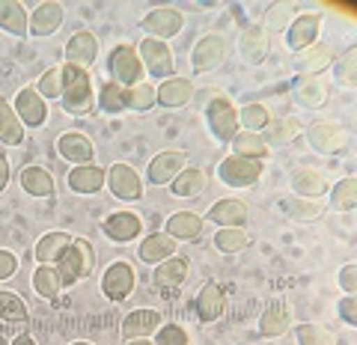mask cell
Here are the masks:
<instances>
[{
    "mask_svg": "<svg viewBox=\"0 0 357 345\" xmlns=\"http://www.w3.org/2000/svg\"><path fill=\"white\" fill-rule=\"evenodd\" d=\"M93 107H96V93H93L89 72L66 63L63 66V110L72 116H86Z\"/></svg>",
    "mask_w": 357,
    "mask_h": 345,
    "instance_id": "cell-1",
    "label": "cell"
},
{
    "mask_svg": "<svg viewBox=\"0 0 357 345\" xmlns=\"http://www.w3.org/2000/svg\"><path fill=\"white\" fill-rule=\"evenodd\" d=\"M93 265H96V250H93V244H89L86 238H75L72 247L60 256L54 268H57L60 283H63V289H66V286H75V283L86 280V277L93 274Z\"/></svg>",
    "mask_w": 357,
    "mask_h": 345,
    "instance_id": "cell-2",
    "label": "cell"
},
{
    "mask_svg": "<svg viewBox=\"0 0 357 345\" xmlns=\"http://www.w3.org/2000/svg\"><path fill=\"white\" fill-rule=\"evenodd\" d=\"M206 119H208L211 135L220 143H232V137L238 135V110L232 107L227 95H215L206 105Z\"/></svg>",
    "mask_w": 357,
    "mask_h": 345,
    "instance_id": "cell-3",
    "label": "cell"
},
{
    "mask_svg": "<svg viewBox=\"0 0 357 345\" xmlns=\"http://www.w3.org/2000/svg\"><path fill=\"white\" fill-rule=\"evenodd\" d=\"M107 69H110V77H114V84L126 86V90L143 81V63H140V54H137V48H131V45H119V48L110 51Z\"/></svg>",
    "mask_w": 357,
    "mask_h": 345,
    "instance_id": "cell-4",
    "label": "cell"
},
{
    "mask_svg": "<svg viewBox=\"0 0 357 345\" xmlns=\"http://www.w3.org/2000/svg\"><path fill=\"white\" fill-rule=\"evenodd\" d=\"M218 176H220V182L229 185V187H250V185L259 182V176H262V161L229 155V158L220 161Z\"/></svg>",
    "mask_w": 357,
    "mask_h": 345,
    "instance_id": "cell-5",
    "label": "cell"
},
{
    "mask_svg": "<svg viewBox=\"0 0 357 345\" xmlns=\"http://www.w3.org/2000/svg\"><path fill=\"white\" fill-rule=\"evenodd\" d=\"M105 185L110 187V194H114L116 199H128V203H134V199L143 197V179L131 164H114L107 170Z\"/></svg>",
    "mask_w": 357,
    "mask_h": 345,
    "instance_id": "cell-6",
    "label": "cell"
},
{
    "mask_svg": "<svg viewBox=\"0 0 357 345\" xmlns=\"http://www.w3.org/2000/svg\"><path fill=\"white\" fill-rule=\"evenodd\" d=\"M227 39L220 36V33H208L194 45L191 51V66L197 72H215L218 66L227 60Z\"/></svg>",
    "mask_w": 357,
    "mask_h": 345,
    "instance_id": "cell-7",
    "label": "cell"
},
{
    "mask_svg": "<svg viewBox=\"0 0 357 345\" xmlns=\"http://www.w3.org/2000/svg\"><path fill=\"white\" fill-rule=\"evenodd\" d=\"M143 30L149 33V39H158V42H167L170 36H176L178 30L185 27V15L178 13L173 6H158L140 21Z\"/></svg>",
    "mask_w": 357,
    "mask_h": 345,
    "instance_id": "cell-8",
    "label": "cell"
},
{
    "mask_svg": "<svg viewBox=\"0 0 357 345\" xmlns=\"http://www.w3.org/2000/svg\"><path fill=\"white\" fill-rule=\"evenodd\" d=\"M140 63L149 69V75L161 77V81H167V77H173V51L167 42H158V39H143L140 42Z\"/></svg>",
    "mask_w": 357,
    "mask_h": 345,
    "instance_id": "cell-9",
    "label": "cell"
},
{
    "mask_svg": "<svg viewBox=\"0 0 357 345\" xmlns=\"http://www.w3.org/2000/svg\"><path fill=\"white\" fill-rule=\"evenodd\" d=\"M319 27H321V15L319 13H301L292 18V24L286 27V45L295 54L307 51L310 45H316L319 39Z\"/></svg>",
    "mask_w": 357,
    "mask_h": 345,
    "instance_id": "cell-10",
    "label": "cell"
},
{
    "mask_svg": "<svg viewBox=\"0 0 357 345\" xmlns=\"http://www.w3.org/2000/svg\"><path fill=\"white\" fill-rule=\"evenodd\" d=\"M292 328V309H289L286 298H271L262 309V319H259V333L265 339H277Z\"/></svg>",
    "mask_w": 357,
    "mask_h": 345,
    "instance_id": "cell-11",
    "label": "cell"
},
{
    "mask_svg": "<svg viewBox=\"0 0 357 345\" xmlns=\"http://www.w3.org/2000/svg\"><path fill=\"white\" fill-rule=\"evenodd\" d=\"M134 283H137V274L128 262H114L102 277V292L110 300H126L134 292Z\"/></svg>",
    "mask_w": 357,
    "mask_h": 345,
    "instance_id": "cell-12",
    "label": "cell"
},
{
    "mask_svg": "<svg viewBox=\"0 0 357 345\" xmlns=\"http://www.w3.org/2000/svg\"><path fill=\"white\" fill-rule=\"evenodd\" d=\"M13 110L18 114L24 128H39V125H45V119H48V105H45L39 90H30V86H24V90L15 95Z\"/></svg>",
    "mask_w": 357,
    "mask_h": 345,
    "instance_id": "cell-13",
    "label": "cell"
},
{
    "mask_svg": "<svg viewBox=\"0 0 357 345\" xmlns=\"http://www.w3.org/2000/svg\"><path fill=\"white\" fill-rule=\"evenodd\" d=\"M182 170H185V152L182 149H164L149 161L146 179H149V185H167Z\"/></svg>",
    "mask_w": 357,
    "mask_h": 345,
    "instance_id": "cell-14",
    "label": "cell"
},
{
    "mask_svg": "<svg viewBox=\"0 0 357 345\" xmlns=\"http://www.w3.org/2000/svg\"><path fill=\"white\" fill-rule=\"evenodd\" d=\"M57 152H60V158H66L75 167H86L96 158L93 140H89L86 135H81V131H66V135L57 140Z\"/></svg>",
    "mask_w": 357,
    "mask_h": 345,
    "instance_id": "cell-15",
    "label": "cell"
},
{
    "mask_svg": "<svg viewBox=\"0 0 357 345\" xmlns=\"http://www.w3.org/2000/svg\"><path fill=\"white\" fill-rule=\"evenodd\" d=\"M191 98H194V84L188 81V77H178V75L161 81V86L155 90V102H161V107H167V110L185 107Z\"/></svg>",
    "mask_w": 357,
    "mask_h": 345,
    "instance_id": "cell-16",
    "label": "cell"
},
{
    "mask_svg": "<svg viewBox=\"0 0 357 345\" xmlns=\"http://www.w3.org/2000/svg\"><path fill=\"white\" fill-rule=\"evenodd\" d=\"M96 54H98V39L89 30H77L69 39V45H66V63L77 66V69H89L96 63Z\"/></svg>",
    "mask_w": 357,
    "mask_h": 345,
    "instance_id": "cell-17",
    "label": "cell"
},
{
    "mask_svg": "<svg viewBox=\"0 0 357 345\" xmlns=\"http://www.w3.org/2000/svg\"><path fill=\"white\" fill-rule=\"evenodd\" d=\"M164 316L158 313V309H134V313L126 316V321H122V337L128 339H146L149 333H155L161 328Z\"/></svg>",
    "mask_w": 357,
    "mask_h": 345,
    "instance_id": "cell-18",
    "label": "cell"
},
{
    "mask_svg": "<svg viewBox=\"0 0 357 345\" xmlns=\"http://www.w3.org/2000/svg\"><path fill=\"white\" fill-rule=\"evenodd\" d=\"M105 236L110 241H119V244H126V241H134L143 232V224H140V217L134 215V211H114L107 220H105Z\"/></svg>",
    "mask_w": 357,
    "mask_h": 345,
    "instance_id": "cell-19",
    "label": "cell"
},
{
    "mask_svg": "<svg viewBox=\"0 0 357 345\" xmlns=\"http://www.w3.org/2000/svg\"><path fill=\"white\" fill-rule=\"evenodd\" d=\"M223 309H227V292H223V286L206 283L203 289H199V295H197V316H199V321L211 325V321H218L223 316Z\"/></svg>",
    "mask_w": 357,
    "mask_h": 345,
    "instance_id": "cell-20",
    "label": "cell"
},
{
    "mask_svg": "<svg viewBox=\"0 0 357 345\" xmlns=\"http://www.w3.org/2000/svg\"><path fill=\"white\" fill-rule=\"evenodd\" d=\"M206 217L211 220V224H218V227H244L248 224V203L244 199H220V203H215L208 211H206Z\"/></svg>",
    "mask_w": 357,
    "mask_h": 345,
    "instance_id": "cell-21",
    "label": "cell"
},
{
    "mask_svg": "<svg viewBox=\"0 0 357 345\" xmlns=\"http://www.w3.org/2000/svg\"><path fill=\"white\" fill-rule=\"evenodd\" d=\"M176 238H170L167 232H152V236L143 238V244L137 247V256L140 262L146 265H161L164 259H170V256H176Z\"/></svg>",
    "mask_w": 357,
    "mask_h": 345,
    "instance_id": "cell-22",
    "label": "cell"
},
{
    "mask_svg": "<svg viewBox=\"0 0 357 345\" xmlns=\"http://www.w3.org/2000/svg\"><path fill=\"white\" fill-rule=\"evenodd\" d=\"M307 137L316 152H337L345 146V140H349V135H345L340 125H333V122H316V125H310Z\"/></svg>",
    "mask_w": 357,
    "mask_h": 345,
    "instance_id": "cell-23",
    "label": "cell"
},
{
    "mask_svg": "<svg viewBox=\"0 0 357 345\" xmlns=\"http://www.w3.org/2000/svg\"><path fill=\"white\" fill-rule=\"evenodd\" d=\"M107 182V170L96 164H86V167H72L69 173V187L75 194H98Z\"/></svg>",
    "mask_w": 357,
    "mask_h": 345,
    "instance_id": "cell-24",
    "label": "cell"
},
{
    "mask_svg": "<svg viewBox=\"0 0 357 345\" xmlns=\"http://www.w3.org/2000/svg\"><path fill=\"white\" fill-rule=\"evenodd\" d=\"M289 182H292L295 197H307V199H319L328 191V179L319 170H310V167H298V170H292V179Z\"/></svg>",
    "mask_w": 357,
    "mask_h": 345,
    "instance_id": "cell-25",
    "label": "cell"
},
{
    "mask_svg": "<svg viewBox=\"0 0 357 345\" xmlns=\"http://www.w3.org/2000/svg\"><path fill=\"white\" fill-rule=\"evenodd\" d=\"M167 236L176 238V241H191L199 238L203 232V217L194 215V211H176V215L167 217Z\"/></svg>",
    "mask_w": 357,
    "mask_h": 345,
    "instance_id": "cell-26",
    "label": "cell"
},
{
    "mask_svg": "<svg viewBox=\"0 0 357 345\" xmlns=\"http://www.w3.org/2000/svg\"><path fill=\"white\" fill-rule=\"evenodd\" d=\"M60 24H63V3H54V0L39 3L36 13L30 15V33L33 36H51Z\"/></svg>",
    "mask_w": 357,
    "mask_h": 345,
    "instance_id": "cell-27",
    "label": "cell"
},
{
    "mask_svg": "<svg viewBox=\"0 0 357 345\" xmlns=\"http://www.w3.org/2000/svg\"><path fill=\"white\" fill-rule=\"evenodd\" d=\"M0 30H6L9 36L24 39L30 30V18L24 13V6L15 0H0Z\"/></svg>",
    "mask_w": 357,
    "mask_h": 345,
    "instance_id": "cell-28",
    "label": "cell"
},
{
    "mask_svg": "<svg viewBox=\"0 0 357 345\" xmlns=\"http://www.w3.org/2000/svg\"><path fill=\"white\" fill-rule=\"evenodd\" d=\"M304 125H301L298 116H283V119H271L265 125V146H286V143H292Z\"/></svg>",
    "mask_w": 357,
    "mask_h": 345,
    "instance_id": "cell-29",
    "label": "cell"
},
{
    "mask_svg": "<svg viewBox=\"0 0 357 345\" xmlns=\"http://www.w3.org/2000/svg\"><path fill=\"white\" fill-rule=\"evenodd\" d=\"M188 277V259H182V256H170V259H164L158 268H155L152 280L158 289H176L182 286Z\"/></svg>",
    "mask_w": 357,
    "mask_h": 345,
    "instance_id": "cell-30",
    "label": "cell"
},
{
    "mask_svg": "<svg viewBox=\"0 0 357 345\" xmlns=\"http://www.w3.org/2000/svg\"><path fill=\"white\" fill-rule=\"evenodd\" d=\"M72 236H66V232H48L39 244H36V262L39 265H57V259L72 247Z\"/></svg>",
    "mask_w": 357,
    "mask_h": 345,
    "instance_id": "cell-31",
    "label": "cell"
},
{
    "mask_svg": "<svg viewBox=\"0 0 357 345\" xmlns=\"http://www.w3.org/2000/svg\"><path fill=\"white\" fill-rule=\"evenodd\" d=\"M18 182L30 197H51L54 194V176L45 170V167H24Z\"/></svg>",
    "mask_w": 357,
    "mask_h": 345,
    "instance_id": "cell-32",
    "label": "cell"
},
{
    "mask_svg": "<svg viewBox=\"0 0 357 345\" xmlns=\"http://www.w3.org/2000/svg\"><path fill=\"white\" fill-rule=\"evenodd\" d=\"M0 143H6V146H21L24 143V125H21L13 105L6 102H0Z\"/></svg>",
    "mask_w": 357,
    "mask_h": 345,
    "instance_id": "cell-33",
    "label": "cell"
},
{
    "mask_svg": "<svg viewBox=\"0 0 357 345\" xmlns=\"http://www.w3.org/2000/svg\"><path fill=\"white\" fill-rule=\"evenodd\" d=\"M333 60H337L333 48H331V45H321V42H316V45H310L307 51H301V54H298V66H301L304 72H310V75L325 72Z\"/></svg>",
    "mask_w": 357,
    "mask_h": 345,
    "instance_id": "cell-34",
    "label": "cell"
},
{
    "mask_svg": "<svg viewBox=\"0 0 357 345\" xmlns=\"http://www.w3.org/2000/svg\"><path fill=\"white\" fill-rule=\"evenodd\" d=\"M241 54L248 63H262L268 57V36L259 24H250L241 36Z\"/></svg>",
    "mask_w": 357,
    "mask_h": 345,
    "instance_id": "cell-35",
    "label": "cell"
},
{
    "mask_svg": "<svg viewBox=\"0 0 357 345\" xmlns=\"http://www.w3.org/2000/svg\"><path fill=\"white\" fill-rule=\"evenodd\" d=\"M232 155H238V158L265 161V158H268V146H265L262 135H253V131H241V135L232 137Z\"/></svg>",
    "mask_w": 357,
    "mask_h": 345,
    "instance_id": "cell-36",
    "label": "cell"
},
{
    "mask_svg": "<svg viewBox=\"0 0 357 345\" xmlns=\"http://www.w3.org/2000/svg\"><path fill=\"white\" fill-rule=\"evenodd\" d=\"M203 187H206V173L199 170V167H191V170H182L176 176V179L170 182V191L176 197H197V194H203Z\"/></svg>",
    "mask_w": 357,
    "mask_h": 345,
    "instance_id": "cell-37",
    "label": "cell"
},
{
    "mask_svg": "<svg viewBox=\"0 0 357 345\" xmlns=\"http://www.w3.org/2000/svg\"><path fill=\"white\" fill-rule=\"evenodd\" d=\"M33 289H36L39 298H45V300H57L60 289H63L57 268H54V265H39L36 274H33Z\"/></svg>",
    "mask_w": 357,
    "mask_h": 345,
    "instance_id": "cell-38",
    "label": "cell"
},
{
    "mask_svg": "<svg viewBox=\"0 0 357 345\" xmlns=\"http://www.w3.org/2000/svg\"><path fill=\"white\" fill-rule=\"evenodd\" d=\"M280 208L295 220H312V217H319L321 211H325V206L316 203V199H307V197H283Z\"/></svg>",
    "mask_w": 357,
    "mask_h": 345,
    "instance_id": "cell-39",
    "label": "cell"
},
{
    "mask_svg": "<svg viewBox=\"0 0 357 345\" xmlns=\"http://www.w3.org/2000/svg\"><path fill=\"white\" fill-rule=\"evenodd\" d=\"M215 247L220 253H227V256L244 253V250L250 247V236L244 229H238V227H227V229H220L218 236H215Z\"/></svg>",
    "mask_w": 357,
    "mask_h": 345,
    "instance_id": "cell-40",
    "label": "cell"
},
{
    "mask_svg": "<svg viewBox=\"0 0 357 345\" xmlns=\"http://www.w3.org/2000/svg\"><path fill=\"white\" fill-rule=\"evenodd\" d=\"M27 316H30V309L24 304V298L15 295V292H3V289H0V319L18 325V321H27Z\"/></svg>",
    "mask_w": 357,
    "mask_h": 345,
    "instance_id": "cell-41",
    "label": "cell"
},
{
    "mask_svg": "<svg viewBox=\"0 0 357 345\" xmlns=\"http://www.w3.org/2000/svg\"><path fill=\"white\" fill-rule=\"evenodd\" d=\"M98 107L105 110V114H122V110H128V102H126V86L119 84H105L102 93H98Z\"/></svg>",
    "mask_w": 357,
    "mask_h": 345,
    "instance_id": "cell-42",
    "label": "cell"
},
{
    "mask_svg": "<svg viewBox=\"0 0 357 345\" xmlns=\"http://www.w3.org/2000/svg\"><path fill=\"white\" fill-rule=\"evenodd\" d=\"M292 18H295V3H274L271 9L265 13V33L271 30V33H286V27L292 24Z\"/></svg>",
    "mask_w": 357,
    "mask_h": 345,
    "instance_id": "cell-43",
    "label": "cell"
},
{
    "mask_svg": "<svg viewBox=\"0 0 357 345\" xmlns=\"http://www.w3.org/2000/svg\"><path fill=\"white\" fill-rule=\"evenodd\" d=\"M126 102H128V110H137V114H146L155 105V86L152 84H134L126 90Z\"/></svg>",
    "mask_w": 357,
    "mask_h": 345,
    "instance_id": "cell-44",
    "label": "cell"
},
{
    "mask_svg": "<svg viewBox=\"0 0 357 345\" xmlns=\"http://www.w3.org/2000/svg\"><path fill=\"white\" fill-rule=\"evenodd\" d=\"M331 203L337 211H351L357 206V179H342L340 185H333V191H331Z\"/></svg>",
    "mask_w": 357,
    "mask_h": 345,
    "instance_id": "cell-45",
    "label": "cell"
},
{
    "mask_svg": "<svg viewBox=\"0 0 357 345\" xmlns=\"http://www.w3.org/2000/svg\"><path fill=\"white\" fill-rule=\"evenodd\" d=\"M238 122L248 131H265V125L271 122V116H268V107L265 105H244L241 107V114H238Z\"/></svg>",
    "mask_w": 357,
    "mask_h": 345,
    "instance_id": "cell-46",
    "label": "cell"
},
{
    "mask_svg": "<svg viewBox=\"0 0 357 345\" xmlns=\"http://www.w3.org/2000/svg\"><path fill=\"white\" fill-rule=\"evenodd\" d=\"M298 98L310 107H321L325 105V84L316 77H304V81H298Z\"/></svg>",
    "mask_w": 357,
    "mask_h": 345,
    "instance_id": "cell-47",
    "label": "cell"
},
{
    "mask_svg": "<svg viewBox=\"0 0 357 345\" xmlns=\"http://www.w3.org/2000/svg\"><path fill=\"white\" fill-rule=\"evenodd\" d=\"M39 95L42 98H60L63 95V66H54L39 77Z\"/></svg>",
    "mask_w": 357,
    "mask_h": 345,
    "instance_id": "cell-48",
    "label": "cell"
},
{
    "mask_svg": "<svg viewBox=\"0 0 357 345\" xmlns=\"http://www.w3.org/2000/svg\"><path fill=\"white\" fill-rule=\"evenodd\" d=\"M295 333H298V345H337L333 333H328L319 325H301Z\"/></svg>",
    "mask_w": 357,
    "mask_h": 345,
    "instance_id": "cell-49",
    "label": "cell"
},
{
    "mask_svg": "<svg viewBox=\"0 0 357 345\" xmlns=\"http://www.w3.org/2000/svg\"><path fill=\"white\" fill-rule=\"evenodd\" d=\"M155 345H191V339H188L185 328H178V325H161L158 330H155Z\"/></svg>",
    "mask_w": 357,
    "mask_h": 345,
    "instance_id": "cell-50",
    "label": "cell"
},
{
    "mask_svg": "<svg viewBox=\"0 0 357 345\" xmlns=\"http://www.w3.org/2000/svg\"><path fill=\"white\" fill-rule=\"evenodd\" d=\"M337 75H340L342 86H354V84H357V48H349V51H345V57L340 60Z\"/></svg>",
    "mask_w": 357,
    "mask_h": 345,
    "instance_id": "cell-51",
    "label": "cell"
},
{
    "mask_svg": "<svg viewBox=\"0 0 357 345\" xmlns=\"http://www.w3.org/2000/svg\"><path fill=\"white\" fill-rule=\"evenodd\" d=\"M340 286H342L345 295H357V265L354 262H349L340 271Z\"/></svg>",
    "mask_w": 357,
    "mask_h": 345,
    "instance_id": "cell-52",
    "label": "cell"
},
{
    "mask_svg": "<svg viewBox=\"0 0 357 345\" xmlns=\"http://www.w3.org/2000/svg\"><path fill=\"white\" fill-rule=\"evenodd\" d=\"M340 316H342V321H345L349 328L357 325V298H354V295H349V298L340 300Z\"/></svg>",
    "mask_w": 357,
    "mask_h": 345,
    "instance_id": "cell-53",
    "label": "cell"
},
{
    "mask_svg": "<svg viewBox=\"0 0 357 345\" xmlns=\"http://www.w3.org/2000/svg\"><path fill=\"white\" fill-rule=\"evenodd\" d=\"M18 271V259L13 250H0V280H9Z\"/></svg>",
    "mask_w": 357,
    "mask_h": 345,
    "instance_id": "cell-54",
    "label": "cell"
},
{
    "mask_svg": "<svg viewBox=\"0 0 357 345\" xmlns=\"http://www.w3.org/2000/svg\"><path fill=\"white\" fill-rule=\"evenodd\" d=\"M6 185H9V161L6 155H0V194L6 191Z\"/></svg>",
    "mask_w": 357,
    "mask_h": 345,
    "instance_id": "cell-55",
    "label": "cell"
},
{
    "mask_svg": "<svg viewBox=\"0 0 357 345\" xmlns=\"http://www.w3.org/2000/svg\"><path fill=\"white\" fill-rule=\"evenodd\" d=\"M9 345H36V339L27 337V333H21V337H15V339L9 342Z\"/></svg>",
    "mask_w": 357,
    "mask_h": 345,
    "instance_id": "cell-56",
    "label": "cell"
},
{
    "mask_svg": "<svg viewBox=\"0 0 357 345\" xmlns=\"http://www.w3.org/2000/svg\"><path fill=\"white\" fill-rule=\"evenodd\" d=\"M126 345H155V342H149V339H128Z\"/></svg>",
    "mask_w": 357,
    "mask_h": 345,
    "instance_id": "cell-57",
    "label": "cell"
},
{
    "mask_svg": "<svg viewBox=\"0 0 357 345\" xmlns=\"http://www.w3.org/2000/svg\"><path fill=\"white\" fill-rule=\"evenodd\" d=\"M72 345H93V342H72Z\"/></svg>",
    "mask_w": 357,
    "mask_h": 345,
    "instance_id": "cell-58",
    "label": "cell"
},
{
    "mask_svg": "<svg viewBox=\"0 0 357 345\" xmlns=\"http://www.w3.org/2000/svg\"><path fill=\"white\" fill-rule=\"evenodd\" d=\"M0 345H9V342H6V339H3V337H0Z\"/></svg>",
    "mask_w": 357,
    "mask_h": 345,
    "instance_id": "cell-59",
    "label": "cell"
}]
</instances>
